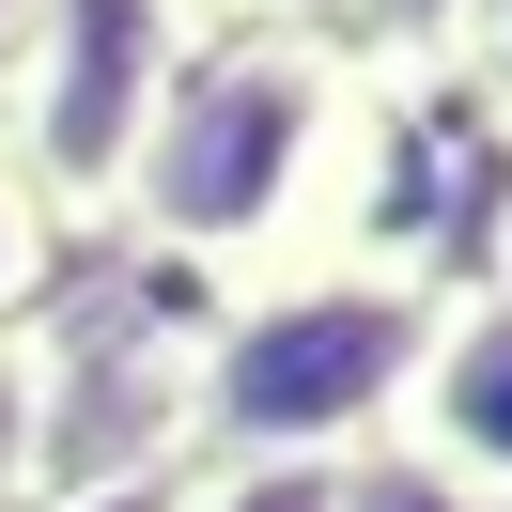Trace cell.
Segmentation results:
<instances>
[{
	"label": "cell",
	"instance_id": "30bf717a",
	"mask_svg": "<svg viewBox=\"0 0 512 512\" xmlns=\"http://www.w3.org/2000/svg\"><path fill=\"white\" fill-rule=\"evenodd\" d=\"M450 78H466V94L512 125V0H481V16H466V63H450Z\"/></svg>",
	"mask_w": 512,
	"mask_h": 512
},
{
	"label": "cell",
	"instance_id": "9c48e42d",
	"mask_svg": "<svg viewBox=\"0 0 512 512\" xmlns=\"http://www.w3.org/2000/svg\"><path fill=\"white\" fill-rule=\"evenodd\" d=\"M47 280H63V233H47V218H32V187H16V156H0V326L32 311V295H47Z\"/></svg>",
	"mask_w": 512,
	"mask_h": 512
},
{
	"label": "cell",
	"instance_id": "7a4b0ae2",
	"mask_svg": "<svg viewBox=\"0 0 512 512\" xmlns=\"http://www.w3.org/2000/svg\"><path fill=\"white\" fill-rule=\"evenodd\" d=\"M435 264L419 249H326L295 280H249L187 326V466H357L404 435L435 357Z\"/></svg>",
	"mask_w": 512,
	"mask_h": 512
},
{
	"label": "cell",
	"instance_id": "6da1fadb",
	"mask_svg": "<svg viewBox=\"0 0 512 512\" xmlns=\"http://www.w3.org/2000/svg\"><path fill=\"white\" fill-rule=\"evenodd\" d=\"M373 187H388V78L311 16H218L140 125L109 249L187 311H218L326 249H373Z\"/></svg>",
	"mask_w": 512,
	"mask_h": 512
},
{
	"label": "cell",
	"instance_id": "5b68a950",
	"mask_svg": "<svg viewBox=\"0 0 512 512\" xmlns=\"http://www.w3.org/2000/svg\"><path fill=\"white\" fill-rule=\"evenodd\" d=\"M388 450L450 466L466 497H512V295L497 280H450L435 295V357H419V404H404Z\"/></svg>",
	"mask_w": 512,
	"mask_h": 512
},
{
	"label": "cell",
	"instance_id": "ba28073f",
	"mask_svg": "<svg viewBox=\"0 0 512 512\" xmlns=\"http://www.w3.org/2000/svg\"><path fill=\"white\" fill-rule=\"evenodd\" d=\"M342 512H481L450 466H419V450H357L342 466Z\"/></svg>",
	"mask_w": 512,
	"mask_h": 512
},
{
	"label": "cell",
	"instance_id": "5bb4252c",
	"mask_svg": "<svg viewBox=\"0 0 512 512\" xmlns=\"http://www.w3.org/2000/svg\"><path fill=\"white\" fill-rule=\"evenodd\" d=\"M481 512H512V497H481Z\"/></svg>",
	"mask_w": 512,
	"mask_h": 512
},
{
	"label": "cell",
	"instance_id": "7c38bea8",
	"mask_svg": "<svg viewBox=\"0 0 512 512\" xmlns=\"http://www.w3.org/2000/svg\"><path fill=\"white\" fill-rule=\"evenodd\" d=\"M481 280H497V295H512V202H497V249H481Z\"/></svg>",
	"mask_w": 512,
	"mask_h": 512
},
{
	"label": "cell",
	"instance_id": "3957f363",
	"mask_svg": "<svg viewBox=\"0 0 512 512\" xmlns=\"http://www.w3.org/2000/svg\"><path fill=\"white\" fill-rule=\"evenodd\" d=\"M218 32V0H16V47H0V156L32 187V218L63 249H109L125 218L140 125H156L171 63Z\"/></svg>",
	"mask_w": 512,
	"mask_h": 512
},
{
	"label": "cell",
	"instance_id": "277c9868",
	"mask_svg": "<svg viewBox=\"0 0 512 512\" xmlns=\"http://www.w3.org/2000/svg\"><path fill=\"white\" fill-rule=\"evenodd\" d=\"M187 295L94 264L16 311V388H32V497H94V481L187 466Z\"/></svg>",
	"mask_w": 512,
	"mask_h": 512
},
{
	"label": "cell",
	"instance_id": "8992f818",
	"mask_svg": "<svg viewBox=\"0 0 512 512\" xmlns=\"http://www.w3.org/2000/svg\"><path fill=\"white\" fill-rule=\"evenodd\" d=\"M466 16H481V0H326V32H342L373 78H419V63L450 78V63H466Z\"/></svg>",
	"mask_w": 512,
	"mask_h": 512
},
{
	"label": "cell",
	"instance_id": "52a82bcc",
	"mask_svg": "<svg viewBox=\"0 0 512 512\" xmlns=\"http://www.w3.org/2000/svg\"><path fill=\"white\" fill-rule=\"evenodd\" d=\"M187 512H342V466H187Z\"/></svg>",
	"mask_w": 512,
	"mask_h": 512
},
{
	"label": "cell",
	"instance_id": "8fae6325",
	"mask_svg": "<svg viewBox=\"0 0 512 512\" xmlns=\"http://www.w3.org/2000/svg\"><path fill=\"white\" fill-rule=\"evenodd\" d=\"M32 512H187V466H156V481H94V497H32Z\"/></svg>",
	"mask_w": 512,
	"mask_h": 512
},
{
	"label": "cell",
	"instance_id": "4fadbf2b",
	"mask_svg": "<svg viewBox=\"0 0 512 512\" xmlns=\"http://www.w3.org/2000/svg\"><path fill=\"white\" fill-rule=\"evenodd\" d=\"M0 47H16V0H0Z\"/></svg>",
	"mask_w": 512,
	"mask_h": 512
}]
</instances>
